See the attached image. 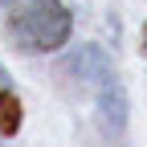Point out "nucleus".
Returning a JSON list of instances; mask_svg holds the SVG:
<instances>
[{
    "label": "nucleus",
    "mask_w": 147,
    "mask_h": 147,
    "mask_svg": "<svg viewBox=\"0 0 147 147\" xmlns=\"http://www.w3.org/2000/svg\"><path fill=\"white\" fill-rule=\"evenodd\" d=\"M8 16V41L25 53H49L69 37V12L61 0H0Z\"/></svg>",
    "instance_id": "f257e3e1"
},
{
    "label": "nucleus",
    "mask_w": 147,
    "mask_h": 147,
    "mask_svg": "<svg viewBox=\"0 0 147 147\" xmlns=\"http://www.w3.org/2000/svg\"><path fill=\"white\" fill-rule=\"evenodd\" d=\"M16 127H21V102L8 90H0V135H12Z\"/></svg>",
    "instance_id": "f03ea898"
},
{
    "label": "nucleus",
    "mask_w": 147,
    "mask_h": 147,
    "mask_svg": "<svg viewBox=\"0 0 147 147\" xmlns=\"http://www.w3.org/2000/svg\"><path fill=\"white\" fill-rule=\"evenodd\" d=\"M143 53H147V29H143Z\"/></svg>",
    "instance_id": "7ed1b4c3"
}]
</instances>
